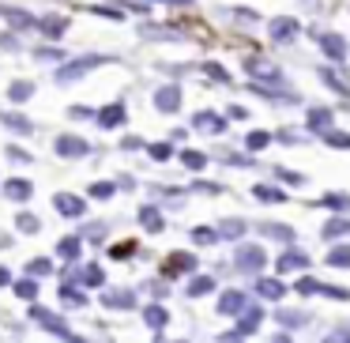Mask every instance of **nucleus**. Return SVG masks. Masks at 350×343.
I'll use <instances>...</instances> for the list:
<instances>
[{"mask_svg": "<svg viewBox=\"0 0 350 343\" xmlns=\"http://www.w3.org/2000/svg\"><path fill=\"white\" fill-rule=\"evenodd\" d=\"M38 27L49 34V38H57V34H64V27H68V23H64V19H57V16H49V19H42Z\"/></svg>", "mask_w": 350, "mask_h": 343, "instance_id": "1a4fd4ad", "label": "nucleus"}, {"mask_svg": "<svg viewBox=\"0 0 350 343\" xmlns=\"http://www.w3.org/2000/svg\"><path fill=\"white\" fill-rule=\"evenodd\" d=\"M94 64H102V57H83L79 64H72V68H61V72H57V79H61V84H64V79H79L83 72H91Z\"/></svg>", "mask_w": 350, "mask_h": 343, "instance_id": "7ed1b4c3", "label": "nucleus"}, {"mask_svg": "<svg viewBox=\"0 0 350 343\" xmlns=\"http://www.w3.org/2000/svg\"><path fill=\"white\" fill-rule=\"evenodd\" d=\"M219 234H241V223H222Z\"/></svg>", "mask_w": 350, "mask_h": 343, "instance_id": "393cba45", "label": "nucleus"}, {"mask_svg": "<svg viewBox=\"0 0 350 343\" xmlns=\"http://www.w3.org/2000/svg\"><path fill=\"white\" fill-rule=\"evenodd\" d=\"M147 320H151L154 328H162L166 325V309H147Z\"/></svg>", "mask_w": 350, "mask_h": 343, "instance_id": "aec40b11", "label": "nucleus"}, {"mask_svg": "<svg viewBox=\"0 0 350 343\" xmlns=\"http://www.w3.org/2000/svg\"><path fill=\"white\" fill-rule=\"evenodd\" d=\"M327 140H332V144H339V147H347V144H350V136H342V132H332Z\"/></svg>", "mask_w": 350, "mask_h": 343, "instance_id": "c756f323", "label": "nucleus"}, {"mask_svg": "<svg viewBox=\"0 0 350 343\" xmlns=\"http://www.w3.org/2000/svg\"><path fill=\"white\" fill-rule=\"evenodd\" d=\"M4 279H8V275H4V272H0V283H4Z\"/></svg>", "mask_w": 350, "mask_h": 343, "instance_id": "473e14b6", "label": "nucleus"}, {"mask_svg": "<svg viewBox=\"0 0 350 343\" xmlns=\"http://www.w3.org/2000/svg\"><path fill=\"white\" fill-rule=\"evenodd\" d=\"M87 283H102V272H98V268H87Z\"/></svg>", "mask_w": 350, "mask_h": 343, "instance_id": "7c9ffc66", "label": "nucleus"}, {"mask_svg": "<svg viewBox=\"0 0 350 343\" xmlns=\"http://www.w3.org/2000/svg\"><path fill=\"white\" fill-rule=\"evenodd\" d=\"M144 227H151V230H159V227H162V219L154 215V207H144Z\"/></svg>", "mask_w": 350, "mask_h": 343, "instance_id": "a211bd4d", "label": "nucleus"}, {"mask_svg": "<svg viewBox=\"0 0 350 343\" xmlns=\"http://www.w3.org/2000/svg\"><path fill=\"white\" fill-rule=\"evenodd\" d=\"M0 16L8 19V23H16V27H34V19H31V16H23V12H8V8H0Z\"/></svg>", "mask_w": 350, "mask_h": 343, "instance_id": "f8f14e48", "label": "nucleus"}, {"mask_svg": "<svg viewBox=\"0 0 350 343\" xmlns=\"http://www.w3.org/2000/svg\"><path fill=\"white\" fill-rule=\"evenodd\" d=\"M196 125H200V129H222V121H219L215 114H200V117H196Z\"/></svg>", "mask_w": 350, "mask_h": 343, "instance_id": "dca6fc26", "label": "nucleus"}, {"mask_svg": "<svg viewBox=\"0 0 350 343\" xmlns=\"http://www.w3.org/2000/svg\"><path fill=\"white\" fill-rule=\"evenodd\" d=\"M260 294H267V298H282V283L264 279V283H260Z\"/></svg>", "mask_w": 350, "mask_h": 343, "instance_id": "4468645a", "label": "nucleus"}, {"mask_svg": "<svg viewBox=\"0 0 350 343\" xmlns=\"http://www.w3.org/2000/svg\"><path fill=\"white\" fill-rule=\"evenodd\" d=\"M312 125H317V129H324V125H327V110H312Z\"/></svg>", "mask_w": 350, "mask_h": 343, "instance_id": "4be33fe9", "label": "nucleus"}, {"mask_svg": "<svg viewBox=\"0 0 350 343\" xmlns=\"http://www.w3.org/2000/svg\"><path fill=\"white\" fill-rule=\"evenodd\" d=\"M12 99L27 102V99H31V84H16V87H12Z\"/></svg>", "mask_w": 350, "mask_h": 343, "instance_id": "f3484780", "label": "nucleus"}, {"mask_svg": "<svg viewBox=\"0 0 350 343\" xmlns=\"http://www.w3.org/2000/svg\"><path fill=\"white\" fill-rule=\"evenodd\" d=\"M121 106H109V110H102V114H98V121L102 125H106V129H113V125H121Z\"/></svg>", "mask_w": 350, "mask_h": 343, "instance_id": "9b49d317", "label": "nucleus"}, {"mask_svg": "<svg viewBox=\"0 0 350 343\" xmlns=\"http://www.w3.org/2000/svg\"><path fill=\"white\" fill-rule=\"evenodd\" d=\"M31 272H34V275H42V272H49V260H34V264H31Z\"/></svg>", "mask_w": 350, "mask_h": 343, "instance_id": "c85d7f7f", "label": "nucleus"}, {"mask_svg": "<svg viewBox=\"0 0 350 343\" xmlns=\"http://www.w3.org/2000/svg\"><path fill=\"white\" fill-rule=\"evenodd\" d=\"M170 4H189V0H170Z\"/></svg>", "mask_w": 350, "mask_h": 343, "instance_id": "2f4dec72", "label": "nucleus"}, {"mask_svg": "<svg viewBox=\"0 0 350 343\" xmlns=\"http://www.w3.org/2000/svg\"><path fill=\"white\" fill-rule=\"evenodd\" d=\"M177 102H181V94H177V87H162L159 94H154V106L162 110V114H174Z\"/></svg>", "mask_w": 350, "mask_h": 343, "instance_id": "20e7f679", "label": "nucleus"}, {"mask_svg": "<svg viewBox=\"0 0 350 343\" xmlns=\"http://www.w3.org/2000/svg\"><path fill=\"white\" fill-rule=\"evenodd\" d=\"M57 151H61L64 159H79V155H87V144L79 136H61L57 140Z\"/></svg>", "mask_w": 350, "mask_h": 343, "instance_id": "f03ea898", "label": "nucleus"}, {"mask_svg": "<svg viewBox=\"0 0 350 343\" xmlns=\"http://www.w3.org/2000/svg\"><path fill=\"white\" fill-rule=\"evenodd\" d=\"M294 34H297V23H294V19H275V23H271V38H275V42H290Z\"/></svg>", "mask_w": 350, "mask_h": 343, "instance_id": "423d86ee", "label": "nucleus"}, {"mask_svg": "<svg viewBox=\"0 0 350 343\" xmlns=\"http://www.w3.org/2000/svg\"><path fill=\"white\" fill-rule=\"evenodd\" d=\"M185 166H204V155H189V151H185Z\"/></svg>", "mask_w": 350, "mask_h": 343, "instance_id": "b1692460", "label": "nucleus"}, {"mask_svg": "<svg viewBox=\"0 0 350 343\" xmlns=\"http://www.w3.org/2000/svg\"><path fill=\"white\" fill-rule=\"evenodd\" d=\"M241 305H245V298L237 294V290H230V294H222V302H219V313H241Z\"/></svg>", "mask_w": 350, "mask_h": 343, "instance_id": "6e6552de", "label": "nucleus"}, {"mask_svg": "<svg viewBox=\"0 0 350 343\" xmlns=\"http://www.w3.org/2000/svg\"><path fill=\"white\" fill-rule=\"evenodd\" d=\"M327 260H332V264L335 268H350V245H342V249H332V257H327Z\"/></svg>", "mask_w": 350, "mask_h": 343, "instance_id": "ddd939ff", "label": "nucleus"}, {"mask_svg": "<svg viewBox=\"0 0 350 343\" xmlns=\"http://www.w3.org/2000/svg\"><path fill=\"white\" fill-rule=\"evenodd\" d=\"M109 305H132V294H113V298H109Z\"/></svg>", "mask_w": 350, "mask_h": 343, "instance_id": "cd10ccee", "label": "nucleus"}, {"mask_svg": "<svg viewBox=\"0 0 350 343\" xmlns=\"http://www.w3.org/2000/svg\"><path fill=\"white\" fill-rule=\"evenodd\" d=\"M53 204H57V212H61V215H72V219H76V215H83V200H79V196H68V192H61Z\"/></svg>", "mask_w": 350, "mask_h": 343, "instance_id": "39448f33", "label": "nucleus"}, {"mask_svg": "<svg viewBox=\"0 0 350 343\" xmlns=\"http://www.w3.org/2000/svg\"><path fill=\"white\" fill-rule=\"evenodd\" d=\"M324 49H327L332 57H342V53H347V46H342V38H324Z\"/></svg>", "mask_w": 350, "mask_h": 343, "instance_id": "2eb2a0df", "label": "nucleus"}, {"mask_svg": "<svg viewBox=\"0 0 350 343\" xmlns=\"http://www.w3.org/2000/svg\"><path fill=\"white\" fill-rule=\"evenodd\" d=\"M8 196L12 200H27L31 196V185H27L23 177H16V181H8Z\"/></svg>", "mask_w": 350, "mask_h": 343, "instance_id": "9d476101", "label": "nucleus"}, {"mask_svg": "<svg viewBox=\"0 0 350 343\" xmlns=\"http://www.w3.org/2000/svg\"><path fill=\"white\" fill-rule=\"evenodd\" d=\"M264 144H267L264 132H252V136H249V147H264Z\"/></svg>", "mask_w": 350, "mask_h": 343, "instance_id": "bb28decb", "label": "nucleus"}, {"mask_svg": "<svg viewBox=\"0 0 350 343\" xmlns=\"http://www.w3.org/2000/svg\"><path fill=\"white\" fill-rule=\"evenodd\" d=\"M237 264H241V268H260V264H264V253H260L256 245H252V249H241V253H237Z\"/></svg>", "mask_w": 350, "mask_h": 343, "instance_id": "0eeeda50", "label": "nucleus"}, {"mask_svg": "<svg viewBox=\"0 0 350 343\" xmlns=\"http://www.w3.org/2000/svg\"><path fill=\"white\" fill-rule=\"evenodd\" d=\"M297 264H309V257H301V253H290V257H282V268H297Z\"/></svg>", "mask_w": 350, "mask_h": 343, "instance_id": "6ab92c4d", "label": "nucleus"}, {"mask_svg": "<svg viewBox=\"0 0 350 343\" xmlns=\"http://www.w3.org/2000/svg\"><path fill=\"white\" fill-rule=\"evenodd\" d=\"M61 253H64V257H76V253H79L76 238H68V242H61Z\"/></svg>", "mask_w": 350, "mask_h": 343, "instance_id": "412c9836", "label": "nucleus"}, {"mask_svg": "<svg viewBox=\"0 0 350 343\" xmlns=\"http://www.w3.org/2000/svg\"><path fill=\"white\" fill-rule=\"evenodd\" d=\"M245 72L256 76V79H279V68H275L271 61H264V57H249V61H245Z\"/></svg>", "mask_w": 350, "mask_h": 343, "instance_id": "f257e3e1", "label": "nucleus"}, {"mask_svg": "<svg viewBox=\"0 0 350 343\" xmlns=\"http://www.w3.org/2000/svg\"><path fill=\"white\" fill-rule=\"evenodd\" d=\"M19 227H23V230H38V219H31V215H19Z\"/></svg>", "mask_w": 350, "mask_h": 343, "instance_id": "a878e982", "label": "nucleus"}, {"mask_svg": "<svg viewBox=\"0 0 350 343\" xmlns=\"http://www.w3.org/2000/svg\"><path fill=\"white\" fill-rule=\"evenodd\" d=\"M189 290H192V294H204V290H211V279H196Z\"/></svg>", "mask_w": 350, "mask_h": 343, "instance_id": "5701e85b", "label": "nucleus"}]
</instances>
